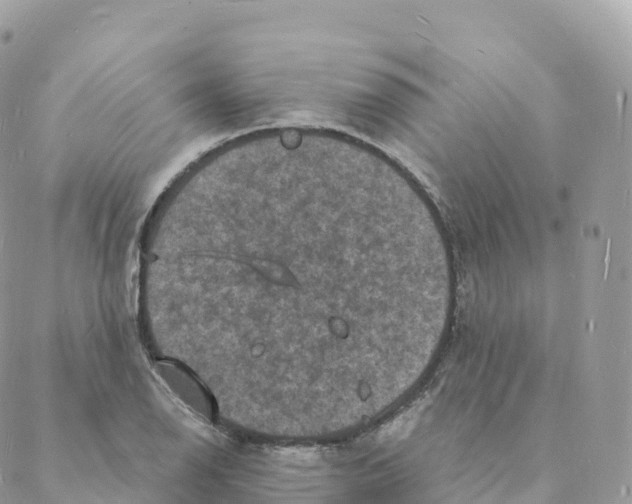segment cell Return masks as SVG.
Here are the masks:
<instances>
[{"label":"cell","instance_id":"obj_2","mask_svg":"<svg viewBox=\"0 0 632 504\" xmlns=\"http://www.w3.org/2000/svg\"><path fill=\"white\" fill-rule=\"evenodd\" d=\"M156 373L169 391L187 408L206 420H212L214 406L203 386L188 370L172 361H161Z\"/></svg>","mask_w":632,"mask_h":504},{"label":"cell","instance_id":"obj_1","mask_svg":"<svg viewBox=\"0 0 632 504\" xmlns=\"http://www.w3.org/2000/svg\"><path fill=\"white\" fill-rule=\"evenodd\" d=\"M163 236L187 284L226 296L235 352L329 410L393 404L432 350L446 239L407 175L358 141L238 139L178 186Z\"/></svg>","mask_w":632,"mask_h":504}]
</instances>
